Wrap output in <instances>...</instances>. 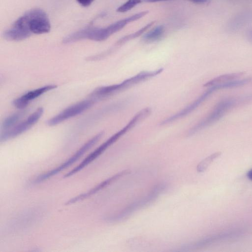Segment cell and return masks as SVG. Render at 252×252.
Listing matches in <instances>:
<instances>
[{"label": "cell", "instance_id": "1", "mask_svg": "<svg viewBox=\"0 0 252 252\" xmlns=\"http://www.w3.org/2000/svg\"><path fill=\"white\" fill-rule=\"evenodd\" d=\"M252 100V94L223 98L214 106L207 116L189 129L188 135H193L220 120L231 109L249 103Z\"/></svg>", "mask_w": 252, "mask_h": 252}, {"label": "cell", "instance_id": "2", "mask_svg": "<svg viewBox=\"0 0 252 252\" xmlns=\"http://www.w3.org/2000/svg\"><path fill=\"white\" fill-rule=\"evenodd\" d=\"M162 71L163 68H159L153 71H142L121 83L97 88L93 91V94L96 97L101 99L152 78Z\"/></svg>", "mask_w": 252, "mask_h": 252}, {"label": "cell", "instance_id": "3", "mask_svg": "<svg viewBox=\"0 0 252 252\" xmlns=\"http://www.w3.org/2000/svg\"><path fill=\"white\" fill-rule=\"evenodd\" d=\"M18 19L24 29L32 35L43 34L50 31L49 19L46 13L41 9H32Z\"/></svg>", "mask_w": 252, "mask_h": 252}, {"label": "cell", "instance_id": "4", "mask_svg": "<svg viewBox=\"0 0 252 252\" xmlns=\"http://www.w3.org/2000/svg\"><path fill=\"white\" fill-rule=\"evenodd\" d=\"M139 122V119L133 116L129 122L121 130L111 136L106 141L100 145L94 151L87 156L78 165L66 173L64 178L68 177L83 169L94 159L99 156L109 146L117 141L123 135L134 127Z\"/></svg>", "mask_w": 252, "mask_h": 252}, {"label": "cell", "instance_id": "5", "mask_svg": "<svg viewBox=\"0 0 252 252\" xmlns=\"http://www.w3.org/2000/svg\"><path fill=\"white\" fill-rule=\"evenodd\" d=\"M104 134L103 131H101L94 135L91 139L86 142L78 151L69 158L63 163L58 167L45 172L38 176L36 177L33 181V184H37L43 182L47 179L57 174L58 173L64 170L65 168L69 167L79 158H80L86 152L95 145L102 137Z\"/></svg>", "mask_w": 252, "mask_h": 252}, {"label": "cell", "instance_id": "6", "mask_svg": "<svg viewBox=\"0 0 252 252\" xmlns=\"http://www.w3.org/2000/svg\"><path fill=\"white\" fill-rule=\"evenodd\" d=\"M166 188V184L164 183L156 185L144 197L131 203L117 214L109 218L108 220L111 221H118L126 219L134 211L150 204L163 192Z\"/></svg>", "mask_w": 252, "mask_h": 252}, {"label": "cell", "instance_id": "7", "mask_svg": "<svg viewBox=\"0 0 252 252\" xmlns=\"http://www.w3.org/2000/svg\"><path fill=\"white\" fill-rule=\"evenodd\" d=\"M43 113L44 109L39 107L24 120L7 130L2 131L0 136V142H5L14 138L28 130L38 121Z\"/></svg>", "mask_w": 252, "mask_h": 252}, {"label": "cell", "instance_id": "8", "mask_svg": "<svg viewBox=\"0 0 252 252\" xmlns=\"http://www.w3.org/2000/svg\"><path fill=\"white\" fill-rule=\"evenodd\" d=\"M244 234V231L240 229H233L214 234L191 244L183 246V249H192L202 248L213 244L219 243L237 239Z\"/></svg>", "mask_w": 252, "mask_h": 252}, {"label": "cell", "instance_id": "9", "mask_svg": "<svg viewBox=\"0 0 252 252\" xmlns=\"http://www.w3.org/2000/svg\"><path fill=\"white\" fill-rule=\"evenodd\" d=\"M96 100L89 98L78 102L63 109L57 115L51 118L46 122L48 126H56L70 118L79 115L91 107Z\"/></svg>", "mask_w": 252, "mask_h": 252}, {"label": "cell", "instance_id": "10", "mask_svg": "<svg viewBox=\"0 0 252 252\" xmlns=\"http://www.w3.org/2000/svg\"><path fill=\"white\" fill-rule=\"evenodd\" d=\"M217 91L215 87H210L201 94L197 98L189 104L184 109L178 112L166 119L162 121L160 125H165L172 123L179 119H181L188 115L190 112L197 108L202 102H203L214 92Z\"/></svg>", "mask_w": 252, "mask_h": 252}, {"label": "cell", "instance_id": "11", "mask_svg": "<svg viewBox=\"0 0 252 252\" xmlns=\"http://www.w3.org/2000/svg\"><path fill=\"white\" fill-rule=\"evenodd\" d=\"M57 87V85L51 84L29 91L14 99L12 104L17 108L20 109L25 108L31 101Z\"/></svg>", "mask_w": 252, "mask_h": 252}, {"label": "cell", "instance_id": "12", "mask_svg": "<svg viewBox=\"0 0 252 252\" xmlns=\"http://www.w3.org/2000/svg\"><path fill=\"white\" fill-rule=\"evenodd\" d=\"M130 173V171L127 170H124L121 171L115 175L109 178L108 179L104 180L102 182L99 184L97 185L94 188L92 189L88 192H85L84 193L81 194L79 195H78L73 198L69 200L67 202H66V205L70 204L76 202L78 201L84 199L85 198L92 195L93 194L95 193L97 191L102 189L106 187L109 185L111 184L113 182L117 180L118 179L123 177L124 175H126Z\"/></svg>", "mask_w": 252, "mask_h": 252}, {"label": "cell", "instance_id": "13", "mask_svg": "<svg viewBox=\"0 0 252 252\" xmlns=\"http://www.w3.org/2000/svg\"><path fill=\"white\" fill-rule=\"evenodd\" d=\"M245 74V72L232 73L223 74L209 81L204 84L205 87H210L222 85L230 81L240 79Z\"/></svg>", "mask_w": 252, "mask_h": 252}, {"label": "cell", "instance_id": "14", "mask_svg": "<svg viewBox=\"0 0 252 252\" xmlns=\"http://www.w3.org/2000/svg\"><path fill=\"white\" fill-rule=\"evenodd\" d=\"M164 33L163 26H158L147 32L143 37V40L148 42H155L160 39Z\"/></svg>", "mask_w": 252, "mask_h": 252}, {"label": "cell", "instance_id": "15", "mask_svg": "<svg viewBox=\"0 0 252 252\" xmlns=\"http://www.w3.org/2000/svg\"><path fill=\"white\" fill-rule=\"evenodd\" d=\"M24 112H18L6 117L1 125V130H7L18 123L19 120L23 117Z\"/></svg>", "mask_w": 252, "mask_h": 252}, {"label": "cell", "instance_id": "16", "mask_svg": "<svg viewBox=\"0 0 252 252\" xmlns=\"http://www.w3.org/2000/svg\"><path fill=\"white\" fill-rule=\"evenodd\" d=\"M154 23V21H152L148 23V24H147L140 29L138 30L136 32L132 33L129 34L128 35H126L125 36H123L117 41V42L116 43V46H119L122 45L131 39H133L139 36L140 35L142 34L145 31H146L149 28L152 26Z\"/></svg>", "mask_w": 252, "mask_h": 252}, {"label": "cell", "instance_id": "17", "mask_svg": "<svg viewBox=\"0 0 252 252\" xmlns=\"http://www.w3.org/2000/svg\"><path fill=\"white\" fill-rule=\"evenodd\" d=\"M220 155V152H216L204 158L198 164L196 167L197 171L198 172L205 171L211 163Z\"/></svg>", "mask_w": 252, "mask_h": 252}, {"label": "cell", "instance_id": "18", "mask_svg": "<svg viewBox=\"0 0 252 252\" xmlns=\"http://www.w3.org/2000/svg\"><path fill=\"white\" fill-rule=\"evenodd\" d=\"M142 0H128L118 7L117 11L121 13L126 12L131 10L136 5L141 2Z\"/></svg>", "mask_w": 252, "mask_h": 252}, {"label": "cell", "instance_id": "19", "mask_svg": "<svg viewBox=\"0 0 252 252\" xmlns=\"http://www.w3.org/2000/svg\"><path fill=\"white\" fill-rule=\"evenodd\" d=\"M82 6L87 7L90 6L94 0H76Z\"/></svg>", "mask_w": 252, "mask_h": 252}, {"label": "cell", "instance_id": "20", "mask_svg": "<svg viewBox=\"0 0 252 252\" xmlns=\"http://www.w3.org/2000/svg\"><path fill=\"white\" fill-rule=\"evenodd\" d=\"M187 0L191 1L193 3H198V4L205 3L209 1V0Z\"/></svg>", "mask_w": 252, "mask_h": 252}, {"label": "cell", "instance_id": "21", "mask_svg": "<svg viewBox=\"0 0 252 252\" xmlns=\"http://www.w3.org/2000/svg\"><path fill=\"white\" fill-rule=\"evenodd\" d=\"M247 176L248 178L252 181V168L247 172Z\"/></svg>", "mask_w": 252, "mask_h": 252}, {"label": "cell", "instance_id": "22", "mask_svg": "<svg viewBox=\"0 0 252 252\" xmlns=\"http://www.w3.org/2000/svg\"><path fill=\"white\" fill-rule=\"evenodd\" d=\"M168 0H144V1L147 2H155L160 1Z\"/></svg>", "mask_w": 252, "mask_h": 252}]
</instances>
